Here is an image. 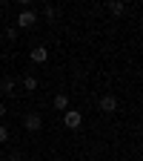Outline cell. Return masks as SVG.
Instances as JSON below:
<instances>
[{"label":"cell","mask_w":143,"mask_h":161,"mask_svg":"<svg viewBox=\"0 0 143 161\" xmlns=\"http://www.w3.org/2000/svg\"><path fill=\"white\" fill-rule=\"evenodd\" d=\"M37 23V12H32V9H23L17 14V29H32Z\"/></svg>","instance_id":"6da1fadb"},{"label":"cell","mask_w":143,"mask_h":161,"mask_svg":"<svg viewBox=\"0 0 143 161\" xmlns=\"http://www.w3.org/2000/svg\"><path fill=\"white\" fill-rule=\"evenodd\" d=\"M63 124H66L69 130H77L80 124H83V115H80V109H66V112H63Z\"/></svg>","instance_id":"7a4b0ae2"},{"label":"cell","mask_w":143,"mask_h":161,"mask_svg":"<svg viewBox=\"0 0 143 161\" xmlns=\"http://www.w3.org/2000/svg\"><path fill=\"white\" fill-rule=\"evenodd\" d=\"M23 127H26L29 132H37L40 127H43V118H40L37 112H26V115H23Z\"/></svg>","instance_id":"3957f363"},{"label":"cell","mask_w":143,"mask_h":161,"mask_svg":"<svg viewBox=\"0 0 143 161\" xmlns=\"http://www.w3.org/2000/svg\"><path fill=\"white\" fill-rule=\"evenodd\" d=\"M29 58H32V64H46V60H49V49L46 46H32Z\"/></svg>","instance_id":"277c9868"},{"label":"cell","mask_w":143,"mask_h":161,"mask_svg":"<svg viewBox=\"0 0 143 161\" xmlns=\"http://www.w3.org/2000/svg\"><path fill=\"white\" fill-rule=\"evenodd\" d=\"M109 12L115 17H123L126 14V0H109Z\"/></svg>","instance_id":"5b68a950"},{"label":"cell","mask_w":143,"mask_h":161,"mask_svg":"<svg viewBox=\"0 0 143 161\" xmlns=\"http://www.w3.org/2000/svg\"><path fill=\"white\" fill-rule=\"evenodd\" d=\"M100 109H103V112H115L117 109V98L115 95H103V98H100Z\"/></svg>","instance_id":"8992f818"},{"label":"cell","mask_w":143,"mask_h":161,"mask_svg":"<svg viewBox=\"0 0 143 161\" xmlns=\"http://www.w3.org/2000/svg\"><path fill=\"white\" fill-rule=\"evenodd\" d=\"M54 109H57V112H66V109H69V95H66V92H57V95H54Z\"/></svg>","instance_id":"52a82bcc"},{"label":"cell","mask_w":143,"mask_h":161,"mask_svg":"<svg viewBox=\"0 0 143 161\" xmlns=\"http://www.w3.org/2000/svg\"><path fill=\"white\" fill-rule=\"evenodd\" d=\"M0 92H6V95H12V92H14V78H9V75H6L3 80H0Z\"/></svg>","instance_id":"ba28073f"},{"label":"cell","mask_w":143,"mask_h":161,"mask_svg":"<svg viewBox=\"0 0 143 161\" xmlns=\"http://www.w3.org/2000/svg\"><path fill=\"white\" fill-rule=\"evenodd\" d=\"M23 89H26V92H34V89H37V78H34V75H26V78H23Z\"/></svg>","instance_id":"9c48e42d"},{"label":"cell","mask_w":143,"mask_h":161,"mask_svg":"<svg viewBox=\"0 0 143 161\" xmlns=\"http://www.w3.org/2000/svg\"><path fill=\"white\" fill-rule=\"evenodd\" d=\"M6 37H9V40H17V37H20V29H17V26H9V29H6Z\"/></svg>","instance_id":"30bf717a"},{"label":"cell","mask_w":143,"mask_h":161,"mask_svg":"<svg viewBox=\"0 0 143 161\" xmlns=\"http://www.w3.org/2000/svg\"><path fill=\"white\" fill-rule=\"evenodd\" d=\"M3 141H9V127L0 124V144H3Z\"/></svg>","instance_id":"8fae6325"},{"label":"cell","mask_w":143,"mask_h":161,"mask_svg":"<svg viewBox=\"0 0 143 161\" xmlns=\"http://www.w3.org/2000/svg\"><path fill=\"white\" fill-rule=\"evenodd\" d=\"M17 3H20V6H26V9H29V6L34 3V0H17Z\"/></svg>","instance_id":"7c38bea8"},{"label":"cell","mask_w":143,"mask_h":161,"mask_svg":"<svg viewBox=\"0 0 143 161\" xmlns=\"http://www.w3.org/2000/svg\"><path fill=\"white\" fill-rule=\"evenodd\" d=\"M6 112H9V107H6V104H0V118H3Z\"/></svg>","instance_id":"4fadbf2b"},{"label":"cell","mask_w":143,"mask_h":161,"mask_svg":"<svg viewBox=\"0 0 143 161\" xmlns=\"http://www.w3.org/2000/svg\"><path fill=\"white\" fill-rule=\"evenodd\" d=\"M6 3H12V0H0V6H6Z\"/></svg>","instance_id":"5bb4252c"}]
</instances>
